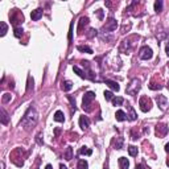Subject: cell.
I'll use <instances>...</instances> for the list:
<instances>
[{"mask_svg": "<svg viewBox=\"0 0 169 169\" xmlns=\"http://www.w3.org/2000/svg\"><path fill=\"white\" fill-rule=\"evenodd\" d=\"M165 152H168V153H169V143H168L167 145H165Z\"/></svg>", "mask_w": 169, "mask_h": 169, "instance_id": "cell-46", "label": "cell"}, {"mask_svg": "<svg viewBox=\"0 0 169 169\" xmlns=\"http://www.w3.org/2000/svg\"><path fill=\"white\" fill-rule=\"evenodd\" d=\"M156 103H157V106H159L163 111L167 110V106H168V99L165 98L164 95H156Z\"/></svg>", "mask_w": 169, "mask_h": 169, "instance_id": "cell-10", "label": "cell"}, {"mask_svg": "<svg viewBox=\"0 0 169 169\" xmlns=\"http://www.w3.org/2000/svg\"><path fill=\"white\" fill-rule=\"evenodd\" d=\"M167 87H168V90H169V82H168V84H167Z\"/></svg>", "mask_w": 169, "mask_h": 169, "instance_id": "cell-50", "label": "cell"}, {"mask_svg": "<svg viewBox=\"0 0 169 169\" xmlns=\"http://www.w3.org/2000/svg\"><path fill=\"white\" fill-rule=\"evenodd\" d=\"M149 89H151V90H161V89H163V84L156 83L155 81H152V82L149 83Z\"/></svg>", "mask_w": 169, "mask_h": 169, "instance_id": "cell-27", "label": "cell"}, {"mask_svg": "<svg viewBox=\"0 0 169 169\" xmlns=\"http://www.w3.org/2000/svg\"><path fill=\"white\" fill-rule=\"evenodd\" d=\"M129 167V161L126 157H119V168L120 169H128Z\"/></svg>", "mask_w": 169, "mask_h": 169, "instance_id": "cell-20", "label": "cell"}, {"mask_svg": "<svg viewBox=\"0 0 169 169\" xmlns=\"http://www.w3.org/2000/svg\"><path fill=\"white\" fill-rule=\"evenodd\" d=\"M131 139L132 140H137V135L135 133V131H131Z\"/></svg>", "mask_w": 169, "mask_h": 169, "instance_id": "cell-43", "label": "cell"}, {"mask_svg": "<svg viewBox=\"0 0 169 169\" xmlns=\"http://www.w3.org/2000/svg\"><path fill=\"white\" fill-rule=\"evenodd\" d=\"M168 133V126L165 123H159L156 126V136L159 137H164Z\"/></svg>", "mask_w": 169, "mask_h": 169, "instance_id": "cell-9", "label": "cell"}, {"mask_svg": "<svg viewBox=\"0 0 169 169\" xmlns=\"http://www.w3.org/2000/svg\"><path fill=\"white\" fill-rule=\"evenodd\" d=\"M167 165H168V167H169V159L167 160Z\"/></svg>", "mask_w": 169, "mask_h": 169, "instance_id": "cell-49", "label": "cell"}, {"mask_svg": "<svg viewBox=\"0 0 169 169\" xmlns=\"http://www.w3.org/2000/svg\"><path fill=\"white\" fill-rule=\"evenodd\" d=\"M0 112H2V119H0V120H2V124H8V122H9V116H8V112H7V111L4 110V109H2L0 110Z\"/></svg>", "mask_w": 169, "mask_h": 169, "instance_id": "cell-21", "label": "cell"}, {"mask_svg": "<svg viewBox=\"0 0 169 169\" xmlns=\"http://www.w3.org/2000/svg\"><path fill=\"white\" fill-rule=\"evenodd\" d=\"M128 153H129V156L135 157L137 155V148L135 147V145H129V147H128Z\"/></svg>", "mask_w": 169, "mask_h": 169, "instance_id": "cell-29", "label": "cell"}, {"mask_svg": "<svg viewBox=\"0 0 169 169\" xmlns=\"http://www.w3.org/2000/svg\"><path fill=\"white\" fill-rule=\"evenodd\" d=\"M95 99V93L94 91H87L86 94L83 95V99H82V109L84 111H91V105H93Z\"/></svg>", "mask_w": 169, "mask_h": 169, "instance_id": "cell-2", "label": "cell"}, {"mask_svg": "<svg viewBox=\"0 0 169 169\" xmlns=\"http://www.w3.org/2000/svg\"><path fill=\"white\" fill-rule=\"evenodd\" d=\"M155 11L157 13H160L161 11H163V2L161 0H157V2H155Z\"/></svg>", "mask_w": 169, "mask_h": 169, "instance_id": "cell-28", "label": "cell"}, {"mask_svg": "<svg viewBox=\"0 0 169 169\" xmlns=\"http://www.w3.org/2000/svg\"><path fill=\"white\" fill-rule=\"evenodd\" d=\"M60 169H67V168H66V167H65V165H64V164H61V165H60Z\"/></svg>", "mask_w": 169, "mask_h": 169, "instance_id": "cell-47", "label": "cell"}, {"mask_svg": "<svg viewBox=\"0 0 169 169\" xmlns=\"http://www.w3.org/2000/svg\"><path fill=\"white\" fill-rule=\"evenodd\" d=\"M87 24H89V17H87V16H82V17L79 19V21H78V29H77V30H78V34L82 33L83 28Z\"/></svg>", "mask_w": 169, "mask_h": 169, "instance_id": "cell-14", "label": "cell"}, {"mask_svg": "<svg viewBox=\"0 0 169 169\" xmlns=\"http://www.w3.org/2000/svg\"><path fill=\"white\" fill-rule=\"evenodd\" d=\"M54 120L58 122V123L65 122V116H64V112H62V111H57V112L54 114Z\"/></svg>", "mask_w": 169, "mask_h": 169, "instance_id": "cell-23", "label": "cell"}, {"mask_svg": "<svg viewBox=\"0 0 169 169\" xmlns=\"http://www.w3.org/2000/svg\"><path fill=\"white\" fill-rule=\"evenodd\" d=\"M77 49H78L79 52H82V53H89V54H93V49H91L90 47H86V45H78Z\"/></svg>", "mask_w": 169, "mask_h": 169, "instance_id": "cell-22", "label": "cell"}, {"mask_svg": "<svg viewBox=\"0 0 169 169\" xmlns=\"http://www.w3.org/2000/svg\"><path fill=\"white\" fill-rule=\"evenodd\" d=\"M123 102H124V99H123L122 97H116V98L112 99V105L114 106H122Z\"/></svg>", "mask_w": 169, "mask_h": 169, "instance_id": "cell-30", "label": "cell"}, {"mask_svg": "<svg viewBox=\"0 0 169 169\" xmlns=\"http://www.w3.org/2000/svg\"><path fill=\"white\" fill-rule=\"evenodd\" d=\"M123 144H124V140H123V137H120V136L114 137L112 141H111V145H112L115 149H122L123 148Z\"/></svg>", "mask_w": 169, "mask_h": 169, "instance_id": "cell-13", "label": "cell"}, {"mask_svg": "<svg viewBox=\"0 0 169 169\" xmlns=\"http://www.w3.org/2000/svg\"><path fill=\"white\" fill-rule=\"evenodd\" d=\"M127 110H128V115H127V119H128L129 122H133L137 119V114L135 112V110L132 109V106L129 105V103H127Z\"/></svg>", "mask_w": 169, "mask_h": 169, "instance_id": "cell-12", "label": "cell"}, {"mask_svg": "<svg viewBox=\"0 0 169 169\" xmlns=\"http://www.w3.org/2000/svg\"><path fill=\"white\" fill-rule=\"evenodd\" d=\"M79 127L83 129V131L89 129V127H90L89 118H87V116H79Z\"/></svg>", "mask_w": 169, "mask_h": 169, "instance_id": "cell-15", "label": "cell"}, {"mask_svg": "<svg viewBox=\"0 0 169 169\" xmlns=\"http://www.w3.org/2000/svg\"><path fill=\"white\" fill-rule=\"evenodd\" d=\"M0 26H2V32H0V36H5V33H7V30H8V26H7V24L4 21H2L0 22Z\"/></svg>", "mask_w": 169, "mask_h": 169, "instance_id": "cell-31", "label": "cell"}, {"mask_svg": "<svg viewBox=\"0 0 169 169\" xmlns=\"http://www.w3.org/2000/svg\"><path fill=\"white\" fill-rule=\"evenodd\" d=\"M45 169H52V165H50V164H48L47 167H45Z\"/></svg>", "mask_w": 169, "mask_h": 169, "instance_id": "cell-48", "label": "cell"}, {"mask_svg": "<svg viewBox=\"0 0 169 169\" xmlns=\"http://www.w3.org/2000/svg\"><path fill=\"white\" fill-rule=\"evenodd\" d=\"M97 32H98L97 29H93V28H91V29H89V33H87V37H89V38H91V37L97 36Z\"/></svg>", "mask_w": 169, "mask_h": 169, "instance_id": "cell-39", "label": "cell"}, {"mask_svg": "<svg viewBox=\"0 0 169 169\" xmlns=\"http://www.w3.org/2000/svg\"><path fill=\"white\" fill-rule=\"evenodd\" d=\"M77 169H89V164H87L86 160H79L78 165H77Z\"/></svg>", "mask_w": 169, "mask_h": 169, "instance_id": "cell-25", "label": "cell"}, {"mask_svg": "<svg viewBox=\"0 0 169 169\" xmlns=\"http://www.w3.org/2000/svg\"><path fill=\"white\" fill-rule=\"evenodd\" d=\"M136 169H145L144 164H139V165H136Z\"/></svg>", "mask_w": 169, "mask_h": 169, "instance_id": "cell-45", "label": "cell"}, {"mask_svg": "<svg viewBox=\"0 0 169 169\" xmlns=\"http://www.w3.org/2000/svg\"><path fill=\"white\" fill-rule=\"evenodd\" d=\"M67 99H69V101H70V103H71V106L74 107V110H75V99L73 98L71 95H67Z\"/></svg>", "mask_w": 169, "mask_h": 169, "instance_id": "cell-41", "label": "cell"}, {"mask_svg": "<svg viewBox=\"0 0 169 169\" xmlns=\"http://www.w3.org/2000/svg\"><path fill=\"white\" fill-rule=\"evenodd\" d=\"M139 106L143 112H148V111L152 109V101L148 97H141L139 101Z\"/></svg>", "mask_w": 169, "mask_h": 169, "instance_id": "cell-6", "label": "cell"}, {"mask_svg": "<svg viewBox=\"0 0 169 169\" xmlns=\"http://www.w3.org/2000/svg\"><path fill=\"white\" fill-rule=\"evenodd\" d=\"M41 17H42V9L41 8H37V9H34V11L30 12V19H32L33 21L40 20Z\"/></svg>", "mask_w": 169, "mask_h": 169, "instance_id": "cell-16", "label": "cell"}, {"mask_svg": "<svg viewBox=\"0 0 169 169\" xmlns=\"http://www.w3.org/2000/svg\"><path fill=\"white\" fill-rule=\"evenodd\" d=\"M36 141H37L38 145H42V144H44V139H42V132H38L37 135H36Z\"/></svg>", "mask_w": 169, "mask_h": 169, "instance_id": "cell-34", "label": "cell"}, {"mask_svg": "<svg viewBox=\"0 0 169 169\" xmlns=\"http://www.w3.org/2000/svg\"><path fill=\"white\" fill-rule=\"evenodd\" d=\"M105 82H106V84L110 87L111 90H114V91H119V90H120V86H119V83H118V82H115V81L106 79Z\"/></svg>", "mask_w": 169, "mask_h": 169, "instance_id": "cell-17", "label": "cell"}, {"mask_svg": "<svg viewBox=\"0 0 169 169\" xmlns=\"http://www.w3.org/2000/svg\"><path fill=\"white\" fill-rule=\"evenodd\" d=\"M139 57H140L141 60H145V61L151 60L152 57H153V52H152V49L149 48V47H141V48H140V50H139Z\"/></svg>", "mask_w": 169, "mask_h": 169, "instance_id": "cell-7", "label": "cell"}, {"mask_svg": "<svg viewBox=\"0 0 169 169\" xmlns=\"http://www.w3.org/2000/svg\"><path fill=\"white\" fill-rule=\"evenodd\" d=\"M118 28V21L115 20L114 17H110L109 20L106 21V24L103 25V28H102V33L105 34V33H110V32H114L115 29Z\"/></svg>", "mask_w": 169, "mask_h": 169, "instance_id": "cell-5", "label": "cell"}, {"mask_svg": "<svg viewBox=\"0 0 169 169\" xmlns=\"http://www.w3.org/2000/svg\"><path fill=\"white\" fill-rule=\"evenodd\" d=\"M140 87H141L140 81L137 79V78H133V79L131 81V82H129L128 86H127L126 93H127V94H129V95H132V97H135V95H136L137 93H139Z\"/></svg>", "mask_w": 169, "mask_h": 169, "instance_id": "cell-3", "label": "cell"}, {"mask_svg": "<svg viewBox=\"0 0 169 169\" xmlns=\"http://www.w3.org/2000/svg\"><path fill=\"white\" fill-rule=\"evenodd\" d=\"M131 38H127V40H123L120 47H119V52L120 53H124V54H127V53H129V50H131Z\"/></svg>", "mask_w": 169, "mask_h": 169, "instance_id": "cell-8", "label": "cell"}, {"mask_svg": "<svg viewBox=\"0 0 169 169\" xmlns=\"http://www.w3.org/2000/svg\"><path fill=\"white\" fill-rule=\"evenodd\" d=\"M81 64H82V66L86 69V78H89L91 81H95L94 78V75H93V71H91V69H90V62L89 61H81Z\"/></svg>", "mask_w": 169, "mask_h": 169, "instance_id": "cell-11", "label": "cell"}, {"mask_svg": "<svg viewBox=\"0 0 169 169\" xmlns=\"http://www.w3.org/2000/svg\"><path fill=\"white\" fill-rule=\"evenodd\" d=\"M30 89H33V78L32 77H28V84H26V91H30Z\"/></svg>", "mask_w": 169, "mask_h": 169, "instance_id": "cell-35", "label": "cell"}, {"mask_svg": "<svg viewBox=\"0 0 169 169\" xmlns=\"http://www.w3.org/2000/svg\"><path fill=\"white\" fill-rule=\"evenodd\" d=\"M129 29H131V24H129V22H128V24H124V25L122 26L120 32H122V33H127V32H128Z\"/></svg>", "mask_w": 169, "mask_h": 169, "instance_id": "cell-37", "label": "cell"}, {"mask_svg": "<svg viewBox=\"0 0 169 169\" xmlns=\"http://www.w3.org/2000/svg\"><path fill=\"white\" fill-rule=\"evenodd\" d=\"M61 89H62V91H65V93H67V91H70L73 89V82L71 81H62V83H61Z\"/></svg>", "mask_w": 169, "mask_h": 169, "instance_id": "cell-18", "label": "cell"}, {"mask_svg": "<svg viewBox=\"0 0 169 169\" xmlns=\"http://www.w3.org/2000/svg\"><path fill=\"white\" fill-rule=\"evenodd\" d=\"M11 94L9 93H5V94H3V98H2V102L3 103H8V102H11Z\"/></svg>", "mask_w": 169, "mask_h": 169, "instance_id": "cell-33", "label": "cell"}, {"mask_svg": "<svg viewBox=\"0 0 169 169\" xmlns=\"http://www.w3.org/2000/svg\"><path fill=\"white\" fill-rule=\"evenodd\" d=\"M165 52H167V54L169 56V40L167 41V45H165Z\"/></svg>", "mask_w": 169, "mask_h": 169, "instance_id": "cell-44", "label": "cell"}, {"mask_svg": "<svg viewBox=\"0 0 169 169\" xmlns=\"http://www.w3.org/2000/svg\"><path fill=\"white\" fill-rule=\"evenodd\" d=\"M73 70H74L75 73H77V74H78L79 77H81V78H86V74H84V71H82V70H81V69L78 67V66H74V67H73Z\"/></svg>", "mask_w": 169, "mask_h": 169, "instance_id": "cell-32", "label": "cell"}, {"mask_svg": "<svg viewBox=\"0 0 169 169\" xmlns=\"http://www.w3.org/2000/svg\"><path fill=\"white\" fill-rule=\"evenodd\" d=\"M37 122H38V114H37L36 109H34L33 106H30L29 109L26 110V112L24 114L20 124L24 127V129L29 131L30 128H33V127L37 124Z\"/></svg>", "mask_w": 169, "mask_h": 169, "instance_id": "cell-1", "label": "cell"}, {"mask_svg": "<svg viewBox=\"0 0 169 169\" xmlns=\"http://www.w3.org/2000/svg\"><path fill=\"white\" fill-rule=\"evenodd\" d=\"M91 153H93V151H91L90 148H87V147H81V149H79V155H86V156H90Z\"/></svg>", "mask_w": 169, "mask_h": 169, "instance_id": "cell-26", "label": "cell"}, {"mask_svg": "<svg viewBox=\"0 0 169 169\" xmlns=\"http://www.w3.org/2000/svg\"><path fill=\"white\" fill-rule=\"evenodd\" d=\"M115 118H116L118 122H124L126 119H127V114L123 110H118L116 114H115Z\"/></svg>", "mask_w": 169, "mask_h": 169, "instance_id": "cell-19", "label": "cell"}, {"mask_svg": "<svg viewBox=\"0 0 169 169\" xmlns=\"http://www.w3.org/2000/svg\"><path fill=\"white\" fill-rule=\"evenodd\" d=\"M105 99L106 101H112L114 99L112 93H111V91H105Z\"/></svg>", "mask_w": 169, "mask_h": 169, "instance_id": "cell-38", "label": "cell"}, {"mask_svg": "<svg viewBox=\"0 0 169 169\" xmlns=\"http://www.w3.org/2000/svg\"><path fill=\"white\" fill-rule=\"evenodd\" d=\"M95 12H97L98 17H99V20H102V19H103V11H102V9H97Z\"/></svg>", "mask_w": 169, "mask_h": 169, "instance_id": "cell-42", "label": "cell"}, {"mask_svg": "<svg viewBox=\"0 0 169 169\" xmlns=\"http://www.w3.org/2000/svg\"><path fill=\"white\" fill-rule=\"evenodd\" d=\"M22 32H24V30H22V28H15V37H17V38H20L21 36H22Z\"/></svg>", "mask_w": 169, "mask_h": 169, "instance_id": "cell-36", "label": "cell"}, {"mask_svg": "<svg viewBox=\"0 0 169 169\" xmlns=\"http://www.w3.org/2000/svg\"><path fill=\"white\" fill-rule=\"evenodd\" d=\"M9 19H11V22L15 25V28H17V25L24 21V16H22V13L19 9H13L12 13H9Z\"/></svg>", "mask_w": 169, "mask_h": 169, "instance_id": "cell-4", "label": "cell"}, {"mask_svg": "<svg viewBox=\"0 0 169 169\" xmlns=\"http://www.w3.org/2000/svg\"><path fill=\"white\" fill-rule=\"evenodd\" d=\"M64 157H65V160H67V161H70V160L73 159V148H71V147H67V148H66Z\"/></svg>", "mask_w": 169, "mask_h": 169, "instance_id": "cell-24", "label": "cell"}, {"mask_svg": "<svg viewBox=\"0 0 169 169\" xmlns=\"http://www.w3.org/2000/svg\"><path fill=\"white\" fill-rule=\"evenodd\" d=\"M73 40V24L70 25V30H69V44H71Z\"/></svg>", "mask_w": 169, "mask_h": 169, "instance_id": "cell-40", "label": "cell"}]
</instances>
